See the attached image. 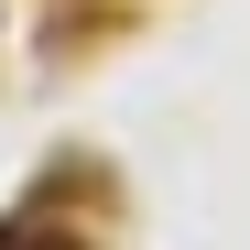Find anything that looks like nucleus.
Returning <instances> with one entry per match:
<instances>
[{
	"instance_id": "nucleus-1",
	"label": "nucleus",
	"mask_w": 250,
	"mask_h": 250,
	"mask_svg": "<svg viewBox=\"0 0 250 250\" xmlns=\"http://www.w3.org/2000/svg\"><path fill=\"white\" fill-rule=\"evenodd\" d=\"M0 250H76V239H55V229H33V218H22V229H0Z\"/></svg>"
}]
</instances>
